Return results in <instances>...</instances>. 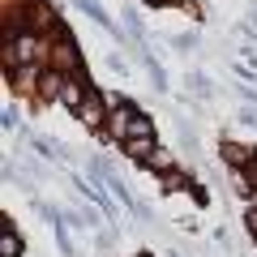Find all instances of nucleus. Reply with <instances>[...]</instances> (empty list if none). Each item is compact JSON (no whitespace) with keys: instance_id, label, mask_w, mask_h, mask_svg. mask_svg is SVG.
Returning a JSON list of instances; mask_svg holds the SVG:
<instances>
[{"instance_id":"f257e3e1","label":"nucleus","mask_w":257,"mask_h":257,"mask_svg":"<svg viewBox=\"0 0 257 257\" xmlns=\"http://www.w3.org/2000/svg\"><path fill=\"white\" fill-rule=\"evenodd\" d=\"M52 35H56V47H52V69H56V73H77L82 64H77V43L69 39V30L56 26Z\"/></svg>"},{"instance_id":"f8f14e48","label":"nucleus","mask_w":257,"mask_h":257,"mask_svg":"<svg viewBox=\"0 0 257 257\" xmlns=\"http://www.w3.org/2000/svg\"><path fill=\"white\" fill-rule=\"evenodd\" d=\"M240 120H244V124H257V111H253V107H244V111H240Z\"/></svg>"},{"instance_id":"4468645a","label":"nucleus","mask_w":257,"mask_h":257,"mask_svg":"<svg viewBox=\"0 0 257 257\" xmlns=\"http://www.w3.org/2000/svg\"><path fill=\"white\" fill-rule=\"evenodd\" d=\"M142 257H146V253H142Z\"/></svg>"},{"instance_id":"6e6552de","label":"nucleus","mask_w":257,"mask_h":257,"mask_svg":"<svg viewBox=\"0 0 257 257\" xmlns=\"http://www.w3.org/2000/svg\"><path fill=\"white\" fill-rule=\"evenodd\" d=\"M124 150H128L133 159H142V163H146V159L155 155V138H128V142H124Z\"/></svg>"},{"instance_id":"f03ea898","label":"nucleus","mask_w":257,"mask_h":257,"mask_svg":"<svg viewBox=\"0 0 257 257\" xmlns=\"http://www.w3.org/2000/svg\"><path fill=\"white\" fill-rule=\"evenodd\" d=\"M107 116H111V99H103L99 90H90L86 103H82V111H77V120L86 128H107Z\"/></svg>"},{"instance_id":"ddd939ff","label":"nucleus","mask_w":257,"mask_h":257,"mask_svg":"<svg viewBox=\"0 0 257 257\" xmlns=\"http://www.w3.org/2000/svg\"><path fill=\"white\" fill-rule=\"evenodd\" d=\"M253 236H257V231H253Z\"/></svg>"},{"instance_id":"39448f33","label":"nucleus","mask_w":257,"mask_h":257,"mask_svg":"<svg viewBox=\"0 0 257 257\" xmlns=\"http://www.w3.org/2000/svg\"><path fill=\"white\" fill-rule=\"evenodd\" d=\"M22 253V240H18V231H13V223L5 219L0 223V257H18Z\"/></svg>"},{"instance_id":"7ed1b4c3","label":"nucleus","mask_w":257,"mask_h":257,"mask_svg":"<svg viewBox=\"0 0 257 257\" xmlns=\"http://www.w3.org/2000/svg\"><path fill=\"white\" fill-rule=\"evenodd\" d=\"M133 116H138V111L128 107V103H116V107H111V116H107V128H103V133H107L111 142H120V146H124L128 133H133Z\"/></svg>"},{"instance_id":"1a4fd4ad","label":"nucleus","mask_w":257,"mask_h":257,"mask_svg":"<svg viewBox=\"0 0 257 257\" xmlns=\"http://www.w3.org/2000/svg\"><path fill=\"white\" fill-rule=\"evenodd\" d=\"M146 167H150V172H176V155H172V150H155V155H150L146 159Z\"/></svg>"},{"instance_id":"9b49d317","label":"nucleus","mask_w":257,"mask_h":257,"mask_svg":"<svg viewBox=\"0 0 257 257\" xmlns=\"http://www.w3.org/2000/svg\"><path fill=\"white\" fill-rule=\"evenodd\" d=\"M35 150L43 159H60V146H56V142H47V138H35Z\"/></svg>"},{"instance_id":"20e7f679","label":"nucleus","mask_w":257,"mask_h":257,"mask_svg":"<svg viewBox=\"0 0 257 257\" xmlns=\"http://www.w3.org/2000/svg\"><path fill=\"white\" fill-rule=\"evenodd\" d=\"M86 94H90V82H82V73H64V82H60V94H56V99H60L69 111H82Z\"/></svg>"},{"instance_id":"9d476101","label":"nucleus","mask_w":257,"mask_h":257,"mask_svg":"<svg viewBox=\"0 0 257 257\" xmlns=\"http://www.w3.org/2000/svg\"><path fill=\"white\" fill-rule=\"evenodd\" d=\"M189 90L197 94V99H210V77H206V73H193L189 77Z\"/></svg>"},{"instance_id":"423d86ee","label":"nucleus","mask_w":257,"mask_h":257,"mask_svg":"<svg viewBox=\"0 0 257 257\" xmlns=\"http://www.w3.org/2000/svg\"><path fill=\"white\" fill-rule=\"evenodd\" d=\"M77 9H82V13H86L90 22H99L103 30H116V26H111V18H107V9H103L99 0H77Z\"/></svg>"},{"instance_id":"0eeeda50","label":"nucleus","mask_w":257,"mask_h":257,"mask_svg":"<svg viewBox=\"0 0 257 257\" xmlns=\"http://www.w3.org/2000/svg\"><path fill=\"white\" fill-rule=\"evenodd\" d=\"M223 155H227V163H231V167H248V163L257 159L248 146H236V142H223Z\"/></svg>"}]
</instances>
